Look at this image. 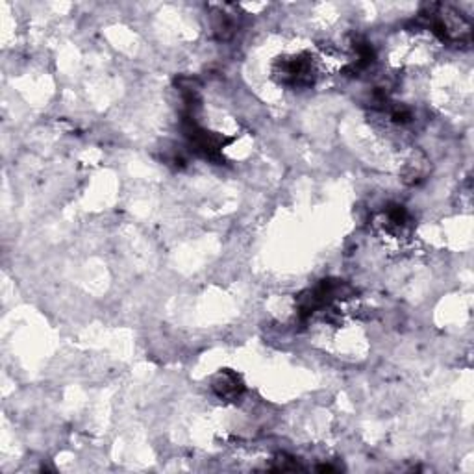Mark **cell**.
Instances as JSON below:
<instances>
[{"label":"cell","instance_id":"6da1fadb","mask_svg":"<svg viewBox=\"0 0 474 474\" xmlns=\"http://www.w3.org/2000/svg\"><path fill=\"white\" fill-rule=\"evenodd\" d=\"M274 76L280 84L286 85H311L315 80V67L310 56H296L291 60H282L276 63Z\"/></svg>","mask_w":474,"mask_h":474},{"label":"cell","instance_id":"7a4b0ae2","mask_svg":"<svg viewBox=\"0 0 474 474\" xmlns=\"http://www.w3.org/2000/svg\"><path fill=\"white\" fill-rule=\"evenodd\" d=\"M213 389L219 397L225 399H234L243 391V384H241L239 376L232 371H222L215 376L213 380Z\"/></svg>","mask_w":474,"mask_h":474},{"label":"cell","instance_id":"3957f363","mask_svg":"<svg viewBox=\"0 0 474 474\" xmlns=\"http://www.w3.org/2000/svg\"><path fill=\"white\" fill-rule=\"evenodd\" d=\"M213 32L222 41L230 39L235 32V21L232 19V15L225 14V11H217L215 17H213Z\"/></svg>","mask_w":474,"mask_h":474}]
</instances>
